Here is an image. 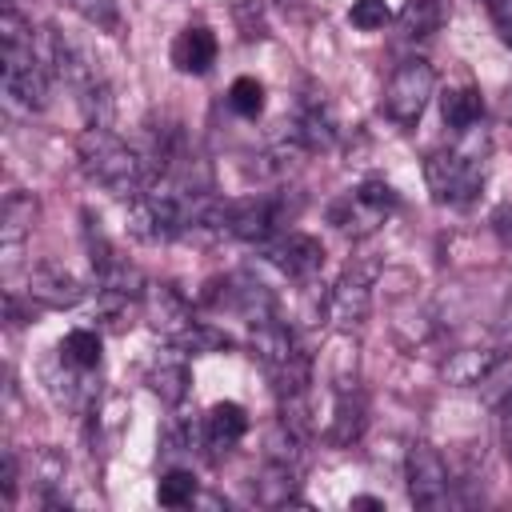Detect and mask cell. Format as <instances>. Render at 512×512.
Segmentation results:
<instances>
[{
    "instance_id": "5bb4252c",
    "label": "cell",
    "mask_w": 512,
    "mask_h": 512,
    "mask_svg": "<svg viewBox=\"0 0 512 512\" xmlns=\"http://www.w3.org/2000/svg\"><path fill=\"white\" fill-rule=\"evenodd\" d=\"M248 432V412L236 400H216L204 412V448L212 452H232Z\"/></svg>"
},
{
    "instance_id": "44dd1931",
    "label": "cell",
    "mask_w": 512,
    "mask_h": 512,
    "mask_svg": "<svg viewBox=\"0 0 512 512\" xmlns=\"http://www.w3.org/2000/svg\"><path fill=\"white\" fill-rule=\"evenodd\" d=\"M292 488H296V468L292 460H272L256 484V496L264 504H288L292 500Z\"/></svg>"
},
{
    "instance_id": "603a6c76",
    "label": "cell",
    "mask_w": 512,
    "mask_h": 512,
    "mask_svg": "<svg viewBox=\"0 0 512 512\" xmlns=\"http://www.w3.org/2000/svg\"><path fill=\"white\" fill-rule=\"evenodd\" d=\"M196 492H200V484H196V476L188 468H168L160 476V484H156V500L164 508H188L196 500Z\"/></svg>"
},
{
    "instance_id": "52a82bcc",
    "label": "cell",
    "mask_w": 512,
    "mask_h": 512,
    "mask_svg": "<svg viewBox=\"0 0 512 512\" xmlns=\"http://www.w3.org/2000/svg\"><path fill=\"white\" fill-rule=\"evenodd\" d=\"M404 484H408V500L416 508H444L452 500V480H448V464L432 444H412L404 456Z\"/></svg>"
},
{
    "instance_id": "3957f363",
    "label": "cell",
    "mask_w": 512,
    "mask_h": 512,
    "mask_svg": "<svg viewBox=\"0 0 512 512\" xmlns=\"http://www.w3.org/2000/svg\"><path fill=\"white\" fill-rule=\"evenodd\" d=\"M464 140L452 144V148H440L424 160V180H428V192L436 204H448V208H464L480 196L484 188V156H488V136L476 128L460 132Z\"/></svg>"
},
{
    "instance_id": "8fae6325",
    "label": "cell",
    "mask_w": 512,
    "mask_h": 512,
    "mask_svg": "<svg viewBox=\"0 0 512 512\" xmlns=\"http://www.w3.org/2000/svg\"><path fill=\"white\" fill-rule=\"evenodd\" d=\"M368 308H372V272L348 268V272L336 280L332 296H328V316H332L340 328H352V324H360V320L368 316Z\"/></svg>"
},
{
    "instance_id": "9c48e42d",
    "label": "cell",
    "mask_w": 512,
    "mask_h": 512,
    "mask_svg": "<svg viewBox=\"0 0 512 512\" xmlns=\"http://www.w3.org/2000/svg\"><path fill=\"white\" fill-rule=\"evenodd\" d=\"M24 296L36 300V304H44V308H72V304H80V300L88 296V288H84L64 264L40 260V264L28 268V288H24Z\"/></svg>"
},
{
    "instance_id": "5b68a950",
    "label": "cell",
    "mask_w": 512,
    "mask_h": 512,
    "mask_svg": "<svg viewBox=\"0 0 512 512\" xmlns=\"http://www.w3.org/2000/svg\"><path fill=\"white\" fill-rule=\"evenodd\" d=\"M436 96V72L424 56H412V60H400L384 84V100H380V112L396 124V128H412L428 100Z\"/></svg>"
},
{
    "instance_id": "ffe728a7",
    "label": "cell",
    "mask_w": 512,
    "mask_h": 512,
    "mask_svg": "<svg viewBox=\"0 0 512 512\" xmlns=\"http://www.w3.org/2000/svg\"><path fill=\"white\" fill-rule=\"evenodd\" d=\"M56 352H60L72 368H80V372H96V368H100V336H96L92 328H72V332L56 344Z\"/></svg>"
},
{
    "instance_id": "83f0119b",
    "label": "cell",
    "mask_w": 512,
    "mask_h": 512,
    "mask_svg": "<svg viewBox=\"0 0 512 512\" xmlns=\"http://www.w3.org/2000/svg\"><path fill=\"white\" fill-rule=\"evenodd\" d=\"M500 440H504V452L512 456V392H508V400L500 408Z\"/></svg>"
},
{
    "instance_id": "e0dca14e",
    "label": "cell",
    "mask_w": 512,
    "mask_h": 512,
    "mask_svg": "<svg viewBox=\"0 0 512 512\" xmlns=\"http://www.w3.org/2000/svg\"><path fill=\"white\" fill-rule=\"evenodd\" d=\"M32 220H36V200L20 188H12L0 204V240L8 252H16L24 244V236L32 232Z\"/></svg>"
},
{
    "instance_id": "277c9868",
    "label": "cell",
    "mask_w": 512,
    "mask_h": 512,
    "mask_svg": "<svg viewBox=\"0 0 512 512\" xmlns=\"http://www.w3.org/2000/svg\"><path fill=\"white\" fill-rule=\"evenodd\" d=\"M144 304H148V320H152V328H156L164 340H172L176 348H184L188 356H196V352H212V348L224 344V336H216L208 324H200V320L192 316L188 300H184L180 292H172L168 284H152V288L144 292Z\"/></svg>"
},
{
    "instance_id": "ac0fdd59",
    "label": "cell",
    "mask_w": 512,
    "mask_h": 512,
    "mask_svg": "<svg viewBox=\"0 0 512 512\" xmlns=\"http://www.w3.org/2000/svg\"><path fill=\"white\" fill-rule=\"evenodd\" d=\"M360 432H364V400L344 384L340 396H336V408H332L328 440L332 444H352V440H360Z\"/></svg>"
},
{
    "instance_id": "ba28073f",
    "label": "cell",
    "mask_w": 512,
    "mask_h": 512,
    "mask_svg": "<svg viewBox=\"0 0 512 512\" xmlns=\"http://www.w3.org/2000/svg\"><path fill=\"white\" fill-rule=\"evenodd\" d=\"M224 228H228V236H236V240L268 244L272 236L284 232V200H276V196L224 200Z\"/></svg>"
},
{
    "instance_id": "4fadbf2b",
    "label": "cell",
    "mask_w": 512,
    "mask_h": 512,
    "mask_svg": "<svg viewBox=\"0 0 512 512\" xmlns=\"http://www.w3.org/2000/svg\"><path fill=\"white\" fill-rule=\"evenodd\" d=\"M144 384L152 388V396H160L164 404H172V408H176V404L188 396V388H192L188 352L172 344V352H168V356H156V360L148 364V372H144Z\"/></svg>"
},
{
    "instance_id": "f1b7e54d",
    "label": "cell",
    "mask_w": 512,
    "mask_h": 512,
    "mask_svg": "<svg viewBox=\"0 0 512 512\" xmlns=\"http://www.w3.org/2000/svg\"><path fill=\"white\" fill-rule=\"evenodd\" d=\"M352 508H384V500H376V496H352Z\"/></svg>"
},
{
    "instance_id": "484cf974",
    "label": "cell",
    "mask_w": 512,
    "mask_h": 512,
    "mask_svg": "<svg viewBox=\"0 0 512 512\" xmlns=\"http://www.w3.org/2000/svg\"><path fill=\"white\" fill-rule=\"evenodd\" d=\"M484 4H488V16H492L500 40L512 48V0H484Z\"/></svg>"
},
{
    "instance_id": "8992f818",
    "label": "cell",
    "mask_w": 512,
    "mask_h": 512,
    "mask_svg": "<svg viewBox=\"0 0 512 512\" xmlns=\"http://www.w3.org/2000/svg\"><path fill=\"white\" fill-rule=\"evenodd\" d=\"M396 204H400V200H396L392 184H384V180H364L356 192H348L344 200L332 204V224H336L340 232H348V236H368L372 228L384 224V216H388Z\"/></svg>"
},
{
    "instance_id": "7402d4cb",
    "label": "cell",
    "mask_w": 512,
    "mask_h": 512,
    "mask_svg": "<svg viewBox=\"0 0 512 512\" xmlns=\"http://www.w3.org/2000/svg\"><path fill=\"white\" fill-rule=\"evenodd\" d=\"M68 8L92 24L96 32H108V36H120L124 32V16H120V4L116 0H68Z\"/></svg>"
},
{
    "instance_id": "6da1fadb",
    "label": "cell",
    "mask_w": 512,
    "mask_h": 512,
    "mask_svg": "<svg viewBox=\"0 0 512 512\" xmlns=\"http://www.w3.org/2000/svg\"><path fill=\"white\" fill-rule=\"evenodd\" d=\"M0 64H4V92L20 108H28V112L48 108L52 68L44 64V56L36 48L32 24L20 16V8L12 0H4V8H0Z\"/></svg>"
},
{
    "instance_id": "30bf717a",
    "label": "cell",
    "mask_w": 512,
    "mask_h": 512,
    "mask_svg": "<svg viewBox=\"0 0 512 512\" xmlns=\"http://www.w3.org/2000/svg\"><path fill=\"white\" fill-rule=\"evenodd\" d=\"M264 252H268V260H272L284 276H292V280H308V276H316L320 264H324V244H320L316 236H308V232H280V236H272V240L264 244Z\"/></svg>"
},
{
    "instance_id": "d4e9b609",
    "label": "cell",
    "mask_w": 512,
    "mask_h": 512,
    "mask_svg": "<svg viewBox=\"0 0 512 512\" xmlns=\"http://www.w3.org/2000/svg\"><path fill=\"white\" fill-rule=\"evenodd\" d=\"M388 20H392L388 0H356V4L348 8V24L360 28V32H380Z\"/></svg>"
},
{
    "instance_id": "cb8c5ba5",
    "label": "cell",
    "mask_w": 512,
    "mask_h": 512,
    "mask_svg": "<svg viewBox=\"0 0 512 512\" xmlns=\"http://www.w3.org/2000/svg\"><path fill=\"white\" fill-rule=\"evenodd\" d=\"M228 108L244 120H260L264 116V84L256 76H236L228 88Z\"/></svg>"
},
{
    "instance_id": "7a4b0ae2",
    "label": "cell",
    "mask_w": 512,
    "mask_h": 512,
    "mask_svg": "<svg viewBox=\"0 0 512 512\" xmlns=\"http://www.w3.org/2000/svg\"><path fill=\"white\" fill-rule=\"evenodd\" d=\"M76 160H80V172L92 184H100L104 192H112L120 200H132L152 184L148 160L140 152H132L112 128L88 124L80 132V140H76Z\"/></svg>"
},
{
    "instance_id": "d6986e66",
    "label": "cell",
    "mask_w": 512,
    "mask_h": 512,
    "mask_svg": "<svg viewBox=\"0 0 512 512\" xmlns=\"http://www.w3.org/2000/svg\"><path fill=\"white\" fill-rule=\"evenodd\" d=\"M448 20V0H408L400 12V28L408 40H424L432 32H440Z\"/></svg>"
},
{
    "instance_id": "7c38bea8",
    "label": "cell",
    "mask_w": 512,
    "mask_h": 512,
    "mask_svg": "<svg viewBox=\"0 0 512 512\" xmlns=\"http://www.w3.org/2000/svg\"><path fill=\"white\" fill-rule=\"evenodd\" d=\"M216 52H220V44H216V32L208 24H188L172 40V64L184 76H204L216 64Z\"/></svg>"
},
{
    "instance_id": "2e32d148",
    "label": "cell",
    "mask_w": 512,
    "mask_h": 512,
    "mask_svg": "<svg viewBox=\"0 0 512 512\" xmlns=\"http://www.w3.org/2000/svg\"><path fill=\"white\" fill-rule=\"evenodd\" d=\"M480 116H484V96H480V88L460 84V88H448V92L440 96V120H444V128H452L456 136L468 132V128H476Z\"/></svg>"
},
{
    "instance_id": "4316f807",
    "label": "cell",
    "mask_w": 512,
    "mask_h": 512,
    "mask_svg": "<svg viewBox=\"0 0 512 512\" xmlns=\"http://www.w3.org/2000/svg\"><path fill=\"white\" fill-rule=\"evenodd\" d=\"M492 232H496L500 248L512 256V200H504V204L492 212Z\"/></svg>"
},
{
    "instance_id": "f546056e",
    "label": "cell",
    "mask_w": 512,
    "mask_h": 512,
    "mask_svg": "<svg viewBox=\"0 0 512 512\" xmlns=\"http://www.w3.org/2000/svg\"><path fill=\"white\" fill-rule=\"evenodd\" d=\"M508 112H512V96H508Z\"/></svg>"
},
{
    "instance_id": "9a60e30c",
    "label": "cell",
    "mask_w": 512,
    "mask_h": 512,
    "mask_svg": "<svg viewBox=\"0 0 512 512\" xmlns=\"http://www.w3.org/2000/svg\"><path fill=\"white\" fill-rule=\"evenodd\" d=\"M496 364H500V352L496 348H460V352H452L440 364V376L448 384H456V388H472V384L488 380Z\"/></svg>"
}]
</instances>
